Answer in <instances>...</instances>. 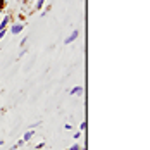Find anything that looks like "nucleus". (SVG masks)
Masks as SVG:
<instances>
[{
    "label": "nucleus",
    "mask_w": 150,
    "mask_h": 150,
    "mask_svg": "<svg viewBox=\"0 0 150 150\" xmlns=\"http://www.w3.org/2000/svg\"><path fill=\"white\" fill-rule=\"evenodd\" d=\"M23 30H24V24H23V23H16V24L11 26V33H12V35H17V33H21Z\"/></svg>",
    "instance_id": "f257e3e1"
},
{
    "label": "nucleus",
    "mask_w": 150,
    "mask_h": 150,
    "mask_svg": "<svg viewBox=\"0 0 150 150\" xmlns=\"http://www.w3.org/2000/svg\"><path fill=\"white\" fill-rule=\"evenodd\" d=\"M9 24H11V16H5V17L0 21V31H5L9 28Z\"/></svg>",
    "instance_id": "f03ea898"
},
{
    "label": "nucleus",
    "mask_w": 150,
    "mask_h": 150,
    "mask_svg": "<svg viewBox=\"0 0 150 150\" xmlns=\"http://www.w3.org/2000/svg\"><path fill=\"white\" fill-rule=\"evenodd\" d=\"M78 35H79V30H74L73 33H71V35H69V36H67V38H66V42H64V43H66V45L73 43V42L76 40V38H78Z\"/></svg>",
    "instance_id": "7ed1b4c3"
},
{
    "label": "nucleus",
    "mask_w": 150,
    "mask_h": 150,
    "mask_svg": "<svg viewBox=\"0 0 150 150\" xmlns=\"http://www.w3.org/2000/svg\"><path fill=\"white\" fill-rule=\"evenodd\" d=\"M31 138H33V129H28V131L24 133V136H23V140H24V143H26V142H30Z\"/></svg>",
    "instance_id": "20e7f679"
},
{
    "label": "nucleus",
    "mask_w": 150,
    "mask_h": 150,
    "mask_svg": "<svg viewBox=\"0 0 150 150\" xmlns=\"http://www.w3.org/2000/svg\"><path fill=\"white\" fill-rule=\"evenodd\" d=\"M69 93H71V95H81V93H83V86H74Z\"/></svg>",
    "instance_id": "39448f33"
},
{
    "label": "nucleus",
    "mask_w": 150,
    "mask_h": 150,
    "mask_svg": "<svg viewBox=\"0 0 150 150\" xmlns=\"http://www.w3.org/2000/svg\"><path fill=\"white\" fill-rule=\"evenodd\" d=\"M43 5H45V0H36L35 9H36V11H42V9H43Z\"/></svg>",
    "instance_id": "423d86ee"
},
{
    "label": "nucleus",
    "mask_w": 150,
    "mask_h": 150,
    "mask_svg": "<svg viewBox=\"0 0 150 150\" xmlns=\"http://www.w3.org/2000/svg\"><path fill=\"white\" fill-rule=\"evenodd\" d=\"M85 129H86V122H85V121H83V122H81V124H79V131H85Z\"/></svg>",
    "instance_id": "0eeeda50"
},
{
    "label": "nucleus",
    "mask_w": 150,
    "mask_h": 150,
    "mask_svg": "<svg viewBox=\"0 0 150 150\" xmlns=\"http://www.w3.org/2000/svg\"><path fill=\"white\" fill-rule=\"evenodd\" d=\"M67 150H81V147H79V145H78V143H74V145H73V147H71V149H67Z\"/></svg>",
    "instance_id": "6e6552de"
},
{
    "label": "nucleus",
    "mask_w": 150,
    "mask_h": 150,
    "mask_svg": "<svg viewBox=\"0 0 150 150\" xmlns=\"http://www.w3.org/2000/svg\"><path fill=\"white\" fill-rule=\"evenodd\" d=\"M5 4H7V0H0V11H4V7H5Z\"/></svg>",
    "instance_id": "1a4fd4ad"
},
{
    "label": "nucleus",
    "mask_w": 150,
    "mask_h": 150,
    "mask_svg": "<svg viewBox=\"0 0 150 150\" xmlns=\"http://www.w3.org/2000/svg\"><path fill=\"white\" fill-rule=\"evenodd\" d=\"M81 135H83V131H76V133H74V140H78V138H81Z\"/></svg>",
    "instance_id": "9d476101"
},
{
    "label": "nucleus",
    "mask_w": 150,
    "mask_h": 150,
    "mask_svg": "<svg viewBox=\"0 0 150 150\" xmlns=\"http://www.w3.org/2000/svg\"><path fill=\"white\" fill-rule=\"evenodd\" d=\"M43 147H45V143H43V142H40V143L36 145V149H43Z\"/></svg>",
    "instance_id": "9b49d317"
},
{
    "label": "nucleus",
    "mask_w": 150,
    "mask_h": 150,
    "mask_svg": "<svg viewBox=\"0 0 150 150\" xmlns=\"http://www.w3.org/2000/svg\"><path fill=\"white\" fill-rule=\"evenodd\" d=\"M4 36H5V31H0V40H2Z\"/></svg>",
    "instance_id": "f8f14e48"
},
{
    "label": "nucleus",
    "mask_w": 150,
    "mask_h": 150,
    "mask_svg": "<svg viewBox=\"0 0 150 150\" xmlns=\"http://www.w3.org/2000/svg\"><path fill=\"white\" fill-rule=\"evenodd\" d=\"M81 150H86V149H85V147H81Z\"/></svg>",
    "instance_id": "ddd939ff"
}]
</instances>
